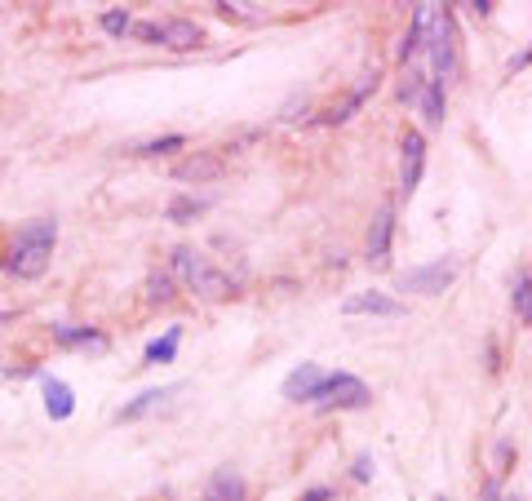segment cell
<instances>
[{"instance_id": "5", "label": "cell", "mask_w": 532, "mask_h": 501, "mask_svg": "<svg viewBox=\"0 0 532 501\" xmlns=\"http://www.w3.org/2000/svg\"><path fill=\"white\" fill-rule=\"evenodd\" d=\"M453 275H457L453 258H435L431 267H413L399 275V293H422V298H431V293H444V284H453Z\"/></svg>"}, {"instance_id": "23", "label": "cell", "mask_w": 532, "mask_h": 501, "mask_svg": "<svg viewBox=\"0 0 532 501\" xmlns=\"http://www.w3.org/2000/svg\"><path fill=\"white\" fill-rule=\"evenodd\" d=\"M470 14H475V18H484V14H493V0H470Z\"/></svg>"}, {"instance_id": "24", "label": "cell", "mask_w": 532, "mask_h": 501, "mask_svg": "<svg viewBox=\"0 0 532 501\" xmlns=\"http://www.w3.org/2000/svg\"><path fill=\"white\" fill-rule=\"evenodd\" d=\"M528 63H532V45H528V49H524V54H519V58H510V71H524Z\"/></svg>"}, {"instance_id": "10", "label": "cell", "mask_w": 532, "mask_h": 501, "mask_svg": "<svg viewBox=\"0 0 532 501\" xmlns=\"http://www.w3.org/2000/svg\"><path fill=\"white\" fill-rule=\"evenodd\" d=\"M320 386H324L320 364H298L289 377H284V400H293V404L315 400V395H320Z\"/></svg>"}, {"instance_id": "20", "label": "cell", "mask_w": 532, "mask_h": 501, "mask_svg": "<svg viewBox=\"0 0 532 501\" xmlns=\"http://www.w3.org/2000/svg\"><path fill=\"white\" fill-rule=\"evenodd\" d=\"M147 298L151 302H169L173 298V280H169V275H156V280H147Z\"/></svg>"}, {"instance_id": "8", "label": "cell", "mask_w": 532, "mask_h": 501, "mask_svg": "<svg viewBox=\"0 0 532 501\" xmlns=\"http://www.w3.org/2000/svg\"><path fill=\"white\" fill-rule=\"evenodd\" d=\"M391 231H395V209L382 204L373 218V231H368V262L373 267H386V258H391Z\"/></svg>"}, {"instance_id": "7", "label": "cell", "mask_w": 532, "mask_h": 501, "mask_svg": "<svg viewBox=\"0 0 532 501\" xmlns=\"http://www.w3.org/2000/svg\"><path fill=\"white\" fill-rule=\"evenodd\" d=\"M404 165H399V191L404 196H413L417 191V182H422V169H426V138L417 134V129H408L404 134Z\"/></svg>"}, {"instance_id": "22", "label": "cell", "mask_w": 532, "mask_h": 501, "mask_svg": "<svg viewBox=\"0 0 532 501\" xmlns=\"http://www.w3.org/2000/svg\"><path fill=\"white\" fill-rule=\"evenodd\" d=\"M102 27H107L111 36L129 32V14H125V9H111V14H102Z\"/></svg>"}, {"instance_id": "11", "label": "cell", "mask_w": 532, "mask_h": 501, "mask_svg": "<svg viewBox=\"0 0 532 501\" xmlns=\"http://www.w3.org/2000/svg\"><path fill=\"white\" fill-rule=\"evenodd\" d=\"M342 311L346 315H404V302H395V298H386V293H377V289H368V293H355V298H346L342 302Z\"/></svg>"}, {"instance_id": "21", "label": "cell", "mask_w": 532, "mask_h": 501, "mask_svg": "<svg viewBox=\"0 0 532 501\" xmlns=\"http://www.w3.org/2000/svg\"><path fill=\"white\" fill-rule=\"evenodd\" d=\"M200 209H204V200H173V204H169V218H173V222H182V218H196Z\"/></svg>"}, {"instance_id": "1", "label": "cell", "mask_w": 532, "mask_h": 501, "mask_svg": "<svg viewBox=\"0 0 532 501\" xmlns=\"http://www.w3.org/2000/svg\"><path fill=\"white\" fill-rule=\"evenodd\" d=\"M54 240H58L54 218H36V222H27V227H18L14 244H9V253H5V271L18 275V280L45 275L49 258H54Z\"/></svg>"}, {"instance_id": "4", "label": "cell", "mask_w": 532, "mask_h": 501, "mask_svg": "<svg viewBox=\"0 0 532 501\" xmlns=\"http://www.w3.org/2000/svg\"><path fill=\"white\" fill-rule=\"evenodd\" d=\"M368 400H373V395H368V386L355 373H333V377H324L320 395H315V408L333 413V408H364Z\"/></svg>"}, {"instance_id": "16", "label": "cell", "mask_w": 532, "mask_h": 501, "mask_svg": "<svg viewBox=\"0 0 532 501\" xmlns=\"http://www.w3.org/2000/svg\"><path fill=\"white\" fill-rule=\"evenodd\" d=\"M54 342H58V346H102V333L85 329V324H58V329H54Z\"/></svg>"}, {"instance_id": "19", "label": "cell", "mask_w": 532, "mask_h": 501, "mask_svg": "<svg viewBox=\"0 0 532 501\" xmlns=\"http://www.w3.org/2000/svg\"><path fill=\"white\" fill-rule=\"evenodd\" d=\"M182 147V138L178 134H169V138H160V142H142V147H133L138 156H160V151H178Z\"/></svg>"}, {"instance_id": "9", "label": "cell", "mask_w": 532, "mask_h": 501, "mask_svg": "<svg viewBox=\"0 0 532 501\" xmlns=\"http://www.w3.org/2000/svg\"><path fill=\"white\" fill-rule=\"evenodd\" d=\"M182 391H187L182 382H173V386H156V391H142L133 404L120 408V413H116V422H138V417H147V413H156V408H165V404L173 400V395H182Z\"/></svg>"}, {"instance_id": "17", "label": "cell", "mask_w": 532, "mask_h": 501, "mask_svg": "<svg viewBox=\"0 0 532 501\" xmlns=\"http://www.w3.org/2000/svg\"><path fill=\"white\" fill-rule=\"evenodd\" d=\"M515 315L524 324H532V271H524V275H515Z\"/></svg>"}, {"instance_id": "14", "label": "cell", "mask_w": 532, "mask_h": 501, "mask_svg": "<svg viewBox=\"0 0 532 501\" xmlns=\"http://www.w3.org/2000/svg\"><path fill=\"white\" fill-rule=\"evenodd\" d=\"M209 501H244V484L235 470H213L209 479Z\"/></svg>"}, {"instance_id": "18", "label": "cell", "mask_w": 532, "mask_h": 501, "mask_svg": "<svg viewBox=\"0 0 532 501\" xmlns=\"http://www.w3.org/2000/svg\"><path fill=\"white\" fill-rule=\"evenodd\" d=\"M178 337H182V329H169L165 342H151L147 346V364H169L173 355H178Z\"/></svg>"}, {"instance_id": "12", "label": "cell", "mask_w": 532, "mask_h": 501, "mask_svg": "<svg viewBox=\"0 0 532 501\" xmlns=\"http://www.w3.org/2000/svg\"><path fill=\"white\" fill-rule=\"evenodd\" d=\"M204 40V32L196 23H187V18H169V23H160V45L178 49V54H187V49H196Z\"/></svg>"}, {"instance_id": "3", "label": "cell", "mask_w": 532, "mask_h": 501, "mask_svg": "<svg viewBox=\"0 0 532 501\" xmlns=\"http://www.w3.org/2000/svg\"><path fill=\"white\" fill-rule=\"evenodd\" d=\"M426 54H431V67L439 76H453L457 71V27H453V14L439 5L431 14V27H426Z\"/></svg>"}, {"instance_id": "15", "label": "cell", "mask_w": 532, "mask_h": 501, "mask_svg": "<svg viewBox=\"0 0 532 501\" xmlns=\"http://www.w3.org/2000/svg\"><path fill=\"white\" fill-rule=\"evenodd\" d=\"M422 116L426 125H444V80H426L422 85Z\"/></svg>"}, {"instance_id": "2", "label": "cell", "mask_w": 532, "mask_h": 501, "mask_svg": "<svg viewBox=\"0 0 532 501\" xmlns=\"http://www.w3.org/2000/svg\"><path fill=\"white\" fill-rule=\"evenodd\" d=\"M173 271H178V280L187 284L191 293H200L204 302H222L235 293V284L196 249H173Z\"/></svg>"}, {"instance_id": "13", "label": "cell", "mask_w": 532, "mask_h": 501, "mask_svg": "<svg viewBox=\"0 0 532 501\" xmlns=\"http://www.w3.org/2000/svg\"><path fill=\"white\" fill-rule=\"evenodd\" d=\"M45 408L54 422H67L71 413H76V395H71L67 382H58V377H45Z\"/></svg>"}, {"instance_id": "6", "label": "cell", "mask_w": 532, "mask_h": 501, "mask_svg": "<svg viewBox=\"0 0 532 501\" xmlns=\"http://www.w3.org/2000/svg\"><path fill=\"white\" fill-rule=\"evenodd\" d=\"M222 173H227V160H222L218 151H191V156H182L178 165H173V178L187 182V187H204V182H218Z\"/></svg>"}]
</instances>
